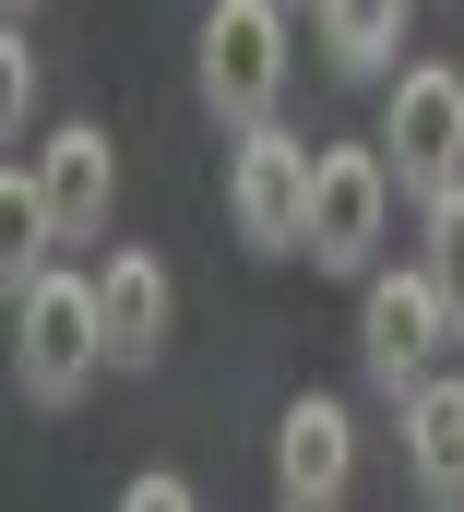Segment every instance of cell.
I'll return each instance as SVG.
<instances>
[{
    "label": "cell",
    "mask_w": 464,
    "mask_h": 512,
    "mask_svg": "<svg viewBox=\"0 0 464 512\" xmlns=\"http://www.w3.org/2000/svg\"><path fill=\"white\" fill-rule=\"evenodd\" d=\"M381 155H393V179L429 203L441 179H464V72L453 60H405L393 84H381Z\"/></svg>",
    "instance_id": "obj_6"
},
{
    "label": "cell",
    "mask_w": 464,
    "mask_h": 512,
    "mask_svg": "<svg viewBox=\"0 0 464 512\" xmlns=\"http://www.w3.org/2000/svg\"><path fill=\"white\" fill-rule=\"evenodd\" d=\"M453 346H464V322H453V298H441L429 262H369L357 274V370H369L381 405H405Z\"/></svg>",
    "instance_id": "obj_2"
},
{
    "label": "cell",
    "mask_w": 464,
    "mask_h": 512,
    "mask_svg": "<svg viewBox=\"0 0 464 512\" xmlns=\"http://www.w3.org/2000/svg\"><path fill=\"white\" fill-rule=\"evenodd\" d=\"M286 24H298V0H215L203 12V108L215 131H262L286 108V72H298V48H286Z\"/></svg>",
    "instance_id": "obj_3"
},
{
    "label": "cell",
    "mask_w": 464,
    "mask_h": 512,
    "mask_svg": "<svg viewBox=\"0 0 464 512\" xmlns=\"http://www.w3.org/2000/svg\"><path fill=\"white\" fill-rule=\"evenodd\" d=\"M36 191H48V215H60V251H96L119 227V143L96 120H60L36 143Z\"/></svg>",
    "instance_id": "obj_8"
},
{
    "label": "cell",
    "mask_w": 464,
    "mask_h": 512,
    "mask_svg": "<svg viewBox=\"0 0 464 512\" xmlns=\"http://www.w3.org/2000/svg\"><path fill=\"white\" fill-rule=\"evenodd\" d=\"M310 167H322V143H298L286 120L238 131V155H227V227L262 262H298V251H310Z\"/></svg>",
    "instance_id": "obj_5"
},
{
    "label": "cell",
    "mask_w": 464,
    "mask_h": 512,
    "mask_svg": "<svg viewBox=\"0 0 464 512\" xmlns=\"http://www.w3.org/2000/svg\"><path fill=\"white\" fill-rule=\"evenodd\" d=\"M393 417H405V489L429 512H464V370H429Z\"/></svg>",
    "instance_id": "obj_10"
},
{
    "label": "cell",
    "mask_w": 464,
    "mask_h": 512,
    "mask_svg": "<svg viewBox=\"0 0 464 512\" xmlns=\"http://www.w3.org/2000/svg\"><path fill=\"white\" fill-rule=\"evenodd\" d=\"M108 298H96V274H36L24 298H12V393L36 405V417H72L84 393L108 382Z\"/></svg>",
    "instance_id": "obj_1"
},
{
    "label": "cell",
    "mask_w": 464,
    "mask_h": 512,
    "mask_svg": "<svg viewBox=\"0 0 464 512\" xmlns=\"http://www.w3.org/2000/svg\"><path fill=\"white\" fill-rule=\"evenodd\" d=\"M405 24H417V0H310V36H322L334 84H393L405 72Z\"/></svg>",
    "instance_id": "obj_11"
},
{
    "label": "cell",
    "mask_w": 464,
    "mask_h": 512,
    "mask_svg": "<svg viewBox=\"0 0 464 512\" xmlns=\"http://www.w3.org/2000/svg\"><path fill=\"white\" fill-rule=\"evenodd\" d=\"M119 501H131V512H191V477H167V465H143V477H131Z\"/></svg>",
    "instance_id": "obj_14"
},
{
    "label": "cell",
    "mask_w": 464,
    "mask_h": 512,
    "mask_svg": "<svg viewBox=\"0 0 464 512\" xmlns=\"http://www.w3.org/2000/svg\"><path fill=\"white\" fill-rule=\"evenodd\" d=\"M357 477V417L346 393H298L286 417H274V501L286 512H334Z\"/></svg>",
    "instance_id": "obj_7"
},
{
    "label": "cell",
    "mask_w": 464,
    "mask_h": 512,
    "mask_svg": "<svg viewBox=\"0 0 464 512\" xmlns=\"http://www.w3.org/2000/svg\"><path fill=\"white\" fill-rule=\"evenodd\" d=\"M417 262L441 274V298H453V322H464V179H441V191H429V227H417Z\"/></svg>",
    "instance_id": "obj_12"
},
{
    "label": "cell",
    "mask_w": 464,
    "mask_h": 512,
    "mask_svg": "<svg viewBox=\"0 0 464 512\" xmlns=\"http://www.w3.org/2000/svg\"><path fill=\"white\" fill-rule=\"evenodd\" d=\"M12 12H36V0H12Z\"/></svg>",
    "instance_id": "obj_15"
},
{
    "label": "cell",
    "mask_w": 464,
    "mask_h": 512,
    "mask_svg": "<svg viewBox=\"0 0 464 512\" xmlns=\"http://www.w3.org/2000/svg\"><path fill=\"white\" fill-rule=\"evenodd\" d=\"M24 108H36V48H24V12H12V36H0V120L24 143Z\"/></svg>",
    "instance_id": "obj_13"
},
{
    "label": "cell",
    "mask_w": 464,
    "mask_h": 512,
    "mask_svg": "<svg viewBox=\"0 0 464 512\" xmlns=\"http://www.w3.org/2000/svg\"><path fill=\"white\" fill-rule=\"evenodd\" d=\"M393 203H405V179H393V155L381 143H322V167H310V274H369L381 239H393Z\"/></svg>",
    "instance_id": "obj_4"
},
{
    "label": "cell",
    "mask_w": 464,
    "mask_h": 512,
    "mask_svg": "<svg viewBox=\"0 0 464 512\" xmlns=\"http://www.w3.org/2000/svg\"><path fill=\"white\" fill-rule=\"evenodd\" d=\"M96 298H108V358L119 370H155L167 334H179V274L155 251H108L96 262Z\"/></svg>",
    "instance_id": "obj_9"
}]
</instances>
